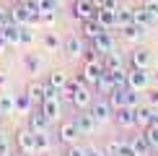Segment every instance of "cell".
<instances>
[{"label":"cell","mask_w":158,"mask_h":156,"mask_svg":"<svg viewBox=\"0 0 158 156\" xmlns=\"http://www.w3.org/2000/svg\"><path fill=\"white\" fill-rule=\"evenodd\" d=\"M73 122L78 125V130H81V135H94L98 130V120L94 115H91V109H75V117Z\"/></svg>","instance_id":"cell-1"},{"label":"cell","mask_w":158,"mask_h":156,"mask_svg":"<svg viewBox=\"0 0 158 156\" xmlns=\"http://www.w3.org/2000/svg\"><path fill=\"white\" fill-rule=\"evenodd\" d=\"M127 86L135 91H145L150 86V68H132L127 70Z\"/></svg>","instance_id":"cell-2"},{"label":"cell","mask_w":158,"mask_h":156,"mask_svg":"<svg viewBox=\"0 0 158 156\" xmlns=\"http://www.w3.org/2000/svg\"><path fill=\"white\" fill-rule=\"evenodd\" d=\"M101 76H104V65H101V60H94V63H83V70L78 76V81L88 83V86H96V81Z\"/></svg>","instance_id":"cell-3"},{"label":"cell","mask_w":158,"mask_h":156,"mask_svg":"<svg viewBox=\"0 0 158 156\" xmlns=\"http://www.w3.org/2000/svg\"><path fill=\"white\" fill-rule=\"evenodd\" d=\"M16 148L21 154H26V156H34L36 154V138H34V133H31L29 128L21 130V133H16Z\"/></svg>","instance_id":"cell-4"},{"label":"cell","mask_w":158,"mask_h":156,"mask_svg":"<svg viewBox=\"0 0 158 156\" xmlns=\"http://www.w3.org/2000/svg\"><path fill=\"white\" fill-rule=\"evenodd\" d=\"M70 102H73L75 109H88L91 104H94V94H91V86L88 83H78L75 94L70 96Z\"/></svg>","instance_id":"cell-5"},{"label":"cell","mask_w":158,"mask_h":156,"mask_svg":"<svg viewBox=\"0 0 158 156\" xmlns=\"http://www.w3.org/2000/svg\"><path fill=\"white\" fill-rule=\"evenodd\" d=\"M94 47L98 50V55H109V52H117V39H114V34L111 31H104V34H98L96 39H94Z\"/></svg>","instance_id":"cell-6"},{"label":"cell","mask_w":158,"mask_h":156,"mask_svg":"<svg viewBox=\"0 0 158 156\" xmlns=\"http://www.w3.org/2000/svg\"><path fill=\"white\" fill-rule=\"evenodd\" d=\"M39 109H42V115L49 122H57L60 120V96H47V99L39 104Z\"/></svg>","instance_id":"cell-7"},{"label":"cell","mask_w":158,"mask_h":156,"mask_svg":"<svg viewBox=\"0 0 158 156\" xmlns=\"http://www.w3.org/2000/svg\"><path fill=\"white\" fill-rule=\"evenodd\" d=\"M96 5L91 3V0H73V16L78 21H85V18H94L96 16Z\"/></svg>","instance_id":"cell-8"},{"label":"cell","mask_w":158,"mask_h":156,"mask_svg":"<svg viewBox=\"0 0 158 156\" xmlns=\"http://www.w3.org/2000/svg\"><path fill=\"white\" fill-rule=\"evenodd\" d=\"M57 135H60L62 143H68V146H73V143L78 141V135H81V130H78V125L73 120H65L60 122V130H57Z\"/></svg>","instance_id":"cell-9"},{"label":"cell","mask_w":158,"mask_h":156,"mask_svg":"<svg viewBox=\"0 0 158 156\" xmlns=\"http://www.w3.org/2000/svg\"><path fill=\"white\" fill-rule=\"evenodd\" d=\"M91 115H94L96 120H98V125H101V122H106L109 117L114 115V109H111V104H109V99H106V96L91 104Z\"/></svg>","instance_id":"cell-10"},{"label":"cell","mask_w":158,"mask_h":156,"mask_svg":"<svg viewBox=\"0 0 158 156\" xmlns=\"http://www.w3.org/2000/svg\"><path fill=\"white\" fill-rule=\"evenodd\" d=\"M49 125H52V122L42 115V109H39V107H34V109L29 112V130H31V133H42V130H49Z\"/></svg>","instance_id":"cell-11"},{"label":"cell","mask_w":158,"mask_h":156,"mask_svg":"<svg viewBox=\"0 0 158 156\" xmlns=\"http://www.w3.org/2000/svg\"><path fill=\"white\" fill-rule=\"evenodd\" d=\"M81 31H83V37H85V39H91V42H94L98 34H104V31H109V29H104L101 21L94 16V18H85V21H81Z\"/></svg>","instance_id":"cell-12"},{"label":"cell","mask_w":158,"mask_h":156,"mask_svg":"<svg viewBox=\"0 0 158 156\" xmlns=\"http://www.w3.org/2000/svg\"><path fill=\"white\" fill-rule=\"evenodd\" d=\"M130 60H132V68H150L153 65V55L145 47H135L132 55H130Z\"/></svg>","instance_id":"cell-13"},{"label":"cell","mask_w":158,"mask_h":156,"mask_svg":"<svg viewBox=\"0 0 158 156\" xmlns=\"http://www.w3.org/2000/svg\"><path fill=\"white\" fill-rule=\"evenodd\" d=\"M21 29H23L21 24H10V21L0 29L3 37H5V42H8V47H18V44H21Z\"/></svg>","instance_id":"cell-14"},{"label":"cell","mask_w":158,"mask_h":156,"mask_svg":"<svg viewBox=\"0 0 158 156\" xmlns=\"http://www.w3.org/2000/svg\"><path fill=\"white\" fill-rule=\"evenodd\" d=\"M145 34H148V26H140V24L122 26V39H127V42H140Z\"/></svg>","instance_id":"cell-15"},{"label":"cell","mask_w":158,"mask_h":156,"mask_svg":"<svg viewBox=\"0 0 158 156\" xmlns=\"http://www.w3.org/2000/svg\"><path fill=\"white\" fill-rule=\"evenodd\" d=\"M114 120H117V125H119V128H132L135 125V109L124 104V107L114 109Z\"/></svg>","instance_id":"cell-16"},{"label":"cell","mask_w":158,"mask_h":156,"mask_svg":"<svg viewBox=\"0 0 158 156\" xmlns=\"http://www.w3.org/2000/svg\"><path fill=\"white\" fill-rule=\"evenodd\" d=\"M96 18L101 21L104 29H109V31L117 29V8H106V5H104V8L96 11Z\"/></svg>","instance_id":"cell-17"},{"label":"cell","mask_w":158,"mask_h":156,"mask_svg":"<svg viewBox=\"0 0 158 156\" xmlns=\"http://www.w3.org/2000/svg\"><path fill=\"white\" fill-rule=\"evenodd\" d=\"M62 50H65V55H68V57H73V60H75V57L83 55V42L73 34V37H68V39L62 42Z\"/></svg>","instance_id":"cell-18"},{"label":"cell","mask_w":158,"mask_h":156,"mask_svg":"<svg viewBox=\"0 0 158 156\" xmlns=\"http://www.w3.org/2000/svg\"><path fill=\"white\" fill-rule=\"evenodd\" d=\"M34 138H36V154H52V148H55V141H52L49 130L34 133Z\"/></svg>","instance_id":"cell-19"},{"label":"cell","mask_w":158,"mask_h":156,"mask_svg":"<svg viewBox=\"0 0 158 156\" xmlns=\"http://www.w3.org/2000/svg\"><path fill=\"white\" fill-rule=\"evenodd\" d=\"M26 91H29L31 102H34V107H39L44 99H47V83H29L26 86Z\"/></svg>","instance_id":"cell-20"},{"label":"cell","mask_w":158,"mask_h":156,"mask_svg":"<svg viewBox=\"0 0 158 156\" xmlns=\"http://www.w3.org/2000/svg\"><path fill=\"white\" fill-rule=\"evenodd\" d=\"M130 143H132V148L137 151V156H150V154H153V146L148 143V138H145L143 133H140V135H132Z\"/></svg>","instance_id":"cell-21"},{"label":"cell","mask_w":158,"mask_h":156,"mask_svg":"<svg viewBox=\"0 0 158 156\" xmlns=\"http://www.w3.org/2000/svg\"><path fill=\"white\" fill-rule=\"evenodd\" d=\"M70 78H68V73H62V70H52V73L47 76V86H52V89H57L62 94V89H65V83H68Z\"/></svg>","instance_id":"cell-22"},{"label":"cell","mask_w":158,"mask_h":156,"mask_svg":"<svg viewBox=\"0 0 158 156\" xmlns=\"http://www.w3.org/2000/svg\"><path fill=\"white\" fill-rule=\"evenodd\" d=\"M96 89H98V94H104V96H109L111 91L117 89V86H114V78H111L109 70H104V76L96 81Z\"/></svg>","instance_id":"cell-23"},{"label":"cell","mask_w":158,"mask_h":156,"mask_svg":"<svg viewBox=\"0 0 158 156\" xmlns=\"http://www.w3.org/2000/svg\"><path fill=\"white\" fill-rule=\"evenodd\" d=\"M109 99V104H111V109H119V107H124L127 104V86H122V89H114L111 94L106 96Z\"/></svg>","instance_id":"cell-24"},{"label":"cell","mask_w":158,"mask_h":156,"mask_svg":"<svg viewBox=\"0 0 158 156\" xmlns=\"http://www.w3.org/2000/svg\"><path fill=\"white\" fill-rule=\"evenodd\" d=\"M31 109H34V102H31L29 91H23V94H16V112H21V115H29Z\"/></svg>","instance_id":"cell-25"},{"label":"cell","mask_w":158,"mask_h":156,"mask_svg":"<svg viewBox=\"0 0 158 156\" xmlns=\"http://www.w3.org/2000/svg\"><path fill=\"white\" fill-rule=\"evenodd\" d=\"M0 112H3V115H10V112H16V94L0 91Z\"/></svg>","instance_id":"cell-26"},{"label":"cell","mask_w":158,"mask_h":156,"mask_svg":"<svg viewBox=\"0 0 158 156\" xmlns=\"http://www.w3.org/2000/svg\"><path fill=\"white\" fill-rule=\"evenodd\" d=\"M127 24H135L132 21V8H127V5H117V26H127Z\"/></svg>","instance_id":"cell-27"},{"label":"cell","mask_w":158,"mask_h":156,"mask_svg":"<svg viewBox=\"0 0 158 156\" xmlns=\"http://www.w3.org/2000/svg\"><path fill=\"white\" fill-rule=\"evenodd\" d=\"M143 135H145L148 143L153 146V151H158V122H150L148 128H143Z\"/></svg>","instance_id":"cell-28"},{"label":"cell","mask_w":158,"mask_h":156,"mask_svg":"<svg viewBox=\"0 0 158 156\" xmlns=\"http://www.w3.org/2000/svg\"><path fill=\"white\" fill-rule=\"evenodd\" d=\"M42 47H44V50H57V47H60V39H57L55 31H44V37H42Z\"/></svg>","instance_id":"cell-29"},{"label":"cell","mask_w":158,"mask_h":156,"mask_svg":"<svg viewBox=\"0 0 158 156\" xmlns=\"http://www.w3.org/2000/svg\"><path fill=\"white\" fill-rule=\"evenodd\" d=\"M23 65H26L29 73H36V70L42 68V60H39L36 55H31V52H26V55H23Z\"/></svg>","instance_id":"cell-30"},{"label":"cell","mask_w":158,"mask_h":156,"mask_svg":"<svg viewBox=\"0 0 158 156\" xmlns=\"http://www.w3.org/2000/svg\"><path fill=\"white\" fill-rule=\"evenodd\" d=\"M143 8H145L150 24H158V0H145V3H143Z\"/></svg>","instance_id":"cell-31"},{"label":"cell","mask_w":158,"mask_h":156,"mask_svg":"<svg viewBox=\"0 0 158 156\" xmlns=\"http://www.w3.org/2000/svg\"><path fill=\"white\" fill-rule=\"evenodd\" d=\"M132 21H135V24H140V26H153L143 5H140V8H132Z\"/></svg>","instance_id":"cell-32"},{"label":"cell","mask_w":158,"mask_h":156,"mask_svg":"<svg viewBox=\"0 0 158 156\" xmlns=\"http://www.w3.org/2000/svg\"><path fill=\"white\" fill-rule=\"evenodd\" d=\"M36 5H39V13H57V0H36Z\"/></svg>","instance_id":"cell-33"},{"label":"cell","mask_w":158,"mask_h":156,"mask_svg":"<svg viewBox=\"0 0 158 156\" xmlns=\"http://www.w3.org/2000/svg\"><path fill=\"white\" fill-rule=\"evenodd\" d=\"M119 138H111L106 141V146H104V156H117V151H119Z\"/></svg>","instance_id":"cell-34"},{"label":"cell","mask_w":158,"mask_h":156,"mask_svg":"<svg viewBox=\"0 0 158 156\" xmlns=\"http://www.w3.org/2000/svg\"><path fill=\"white\" fill-rule=\"evenodd\" d=\"M127 107H140V91H135V89H130L127 86Z\"/></svg>","instance_id":"cell-35"},{"label":"cell","mask_w":158,"mask_h":156,"mask_svg":"<svg viewBox=\"0 0 158 156\" xmlns=\"http://www.w3.org/2000/svg\"><path fill=\"white\" fill-rule=\"evenodd\" d=\"M117 156H137V151L132 148V143H130V141H122V143H119V151H117Z\"/></svg>","instance_id":"cell-36"},{"label":"cell","mask_w":158,"mask_h":156,"mask_svg":"<svg viewBox=\"0 0 158 156\" xmlns=\"http://www.w3.org/2000/svg\"><path fill=\"white\" fill-rule=\"evenodd\" d=\"M34 42H36L34 31H31L29 26H23V29H21V44H26V47H29V44H34Z\"/></svg>","instance_id":"cell-37"},{"label":"cell","mask_w":158,"mask_h":156,"mask_svg":"<svg viewBox=\"0 0 158 156\" xmlns=\"http://www.w3.org/2000/svg\"><path fill=\"white\" fill-rule=\"evenodd\" d=\"M57 21V13H39V24H44V26H52Z\"/></svg>","instance_id":"cell-38"},{"label":"cell","mask_w":158,"mask_h":156,"mask_svg":"<svg viewBox=\"0 0 158 156\" xmlns=\"http://www.w3.org/2000/svg\"><path fill=\"white\" fill-rule=\"evenodd\" d=\"M10 154H13V146L5 138H0V156H10Z\"/></svg>","instance_id":"cell-39"},{"label":"cell","mask_w":158,"mask_h":156,"mask_svg":"<svg viewBox=\"0 0 158 156\" xmlns=\"http://www.w3.org/2000/svg\"><path fill=\"white\" fill-rule=\"evenodd\" d=\"M68 156H85V148H83V146H75V143H73V146L68 148Z\"/></svg>","instance_id":"cell-40"},{"label":"cell","mask_w":158,"mask_h":156,"mask_svg":"<svg viewBox=\"0 0 158 156\" xmlns=\"http://www.w3.org/2000/svg\"><path fill=\"white\" fill-rule=\"evenodd\" d=\"M85 148V156H104V148H96V146H83Z\"/></svg>","instance_id":"cell-41"},{"label":"cell","mask_w":158,"mask_h":156,"mask_svg":"<svg viewBox=\"0 0 158 156\" xmlns=\"http://www.w3.org/2000/svg\"><path fill=\"white\" fill-rule=\"evenodd\" d=\"M145 104H150V107H158V89H153V91L148 94V102H145Z\"/></svg>","instance_id":"cell-42"},{"label":"cell","mask_w":158,"mask_h":156,"mask_svg":"<svg viewBox=\"0 0 158 156\" xmlns=\"http://www.w3.org/2000/svg\"><path fill=\"white\" fill-rule=\"evenodd\" d=\"M5 24H8V11H5V8H0V29H3Z\"/></svg>","instance_id":"cell-43"},{"label":"cell","mask_w":158,"mask_h":156,"mask_svg":"<svg viewBox=\"0 0 158 156\" xmlns=\"http://www.w3.org/2000/svg\"><path fill=\"white\" fill-rule=\"evenodd\" d=\"M150 86H153V89H158V70H156V73L150 70Z\"/></svg>","instance_id":"cell-44"},{"label":"cell","mask_w":158,"mask_h":156,"mask_svg":"<svg viewBox=\"0 0 158 156\" xmlns=\"http://www.w3.org/2000/svg\"><path fill=\"white\" fill-rule=\"evenodd\" d=\"M8 50V42H5V37H3V31H0V55Z\"/></svg>","instance_id":"cell-45"},{"label":"cell","mask_w":158,"mask_h":156,"mask_svg":"<svg viewBox=\"0 0 158 156\" xmlns=\"http://www.w3.org/2000/svg\"><path fill=\"white\" fill-rule=\"evenodd\" d=\"M5 83H8V76H5V73H3V70H0V89H3V86H5Z\"/></svg>","instance_id":"cell-46"},{"label":"cell","mask_w":158,"mask_h":156,"mask_svg":"<svg viewBox=\"0 0 158 156\" xmlns=\"http://www.w3.org/2000/svg\"><path fill=\"white\" fill-rule=\"evenodd\" d=\"M91 3H94L96 8H104V5H106V0H91Z\"/></svg>","instance_id":"cell-47"},{"label":"cell","mask_w":158,"mask_h":156,"mask_svg":"<svg viewBox=\"0 0 158 156\" xmlns=\"http://www.w3.org/2000/svg\"><path fill=\"white\" fill-rule=\"evenodd\" d=\"M10 156H26V154H21V151H13V154H10Z\"/></svg>","instance_id":"cell-48"},{"label":"cell","mask_w":158,"mask_h":156,"mask_svg":"<svg viewBox=\"0 0 158 156\" xmlns=\"http://www.w3.org/2000/svg\"><path fill=\"white\" fill-rule=\"evenodd\" d=\"M16 3H29V0H16Z\"/></svg>","instance_id":"cell-49"},{"label":"cell","mask_w":158,"mask_h":156,"mask_svg":"<svg viewBox=\"0 0 158 156\" xmlns=\"http://www.w3.org/2000/svg\"><path fill=\"white\" fill-rule=\"evenodd\" d=\"M42 156H52V154H42Z\"/></svg>","instance_id":"cell-50"},{"label":"cell","mask_w":158,"mask_h":156,"mask_svg":"<svg viewBox=\"0 0 158 156\" xmlns=\"http://www.w3.org/2000/svg\"><path fill=\"white\" fill-rule=\"evenodd\" d=\"M57 3H62V0H57Z\"/></svg>","instance_id":"cell-51"},{"label":"cell","mask_w":158,"mask_h":156,"mask_svg":"<svg viewBox=\"0 0 158 156\" xmlns=\"http://www.w3.org/2000/svg\"><path fill=\"white\" fill-rule=\"evenodd\" d=\"M0 117H3V112H0Z\"/></svg>","instance_id":"cell-52"},{"label":"cell","mask_w":158,"mask_h":156,"mask_svg":"<svg viewBox=\"0 0 158 156\" xmlns=\"http://www.w3.org/2000/svg\"><path fill=\"white\" fill-rule=\"evenodd\" d=\"M117 3H119V0H117Z\"/></svg>","instance_id":"cell-53"},{"label":"cell","mask_w":158,"mask_h":156,"mask_svg":"<svg viewBox=\"0 0 158 156\" xmlns=\"http://www.w3.org/2000/svg\"><path fill=\"white\" fill-rule=\"evenodd\" d=\"M0 138H3V135H0Z\"/></svg>","instance_id":"cell-54"},{"label":"cell","mask_w":158,"mask_h":156,"mask_svg":"<svg viewBox=\"0 0 158 156\" xmlns=\"http://www.w3.org/2000/svg\"><path fill=\"white\" fill-rule=\"evenodd\" d=\"M65 156H68V154H65Z\"/></svg>","instance_id":"cell-55"}]
</instances>
